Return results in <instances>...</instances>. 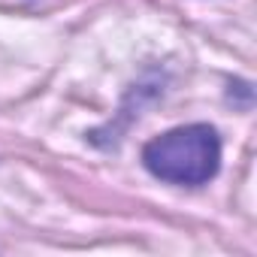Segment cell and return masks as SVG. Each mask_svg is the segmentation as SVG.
Segmentation results:
<instances>
[{
  "mask_svg": "<svg viewBox=\"0 0 257 257\" xmlns=\"http://www.w3.org/2000/svg\"><path fill=\"white\" fill-rule=\"evenodd\" d=\"M146 170L173 185H206L221 167V137L209 124H185L143 149Z\"/></svg>",
  "mask_w": 257,
  "mask_h": 257,
  "instance_id": "obj_1",
  "label": "cell"
}]
</instances>
